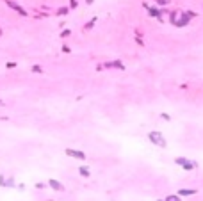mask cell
I'll list each match as a JSON object with an SVG mask.
<instances>
[{"label": "cell", "instance_id": "30bf717a", "mask_svg": "<svg viewBox=\"0 0 203 201\" xmlns=\"http://www.w3.org/2000/svg\"><path fill=\"white\" fill-rule=\"evenodd\" d=\"M5 189H9V187H14V178H9L7 182H5V185H4Z\"/></svg>", "mask_w": 203, "mask_h": 201}, {"label": "cell", "instance_id": "3957f363", "mask_svg": "<svg viewBox=\"0 0 203 201\" xmlns=\"http://www.w3.org/2000/svg\"><path fill=\"white\" fill-rule=\"evenodd\" d=\"M48 185L53 189V190H64V185L61 182H57V180H48Z\"/></svg>", "mask_w": 203, "mask_h": 201}, {"label": "cell", "instance_id": "2e32d148", "mask_svg": "<svg viewBox=\"0 0 203 201\" xmlns=\"http://www.w3.org/2000/svg\"><path fill=\"white\" fill-rule=\"evenodd\" d=\"M157 201H162V199H157Z\"/></svg>", "mask_w": 203, "mask_h": 201}, {"label": "cell", "instance_id": "8992f818", "mask_svg": "<svg viewBox=\"0 0 203 201\" xmlns=\"http://www.w3.org/2000/svg\"><path fill=\"white\" fill-rule=\"evenodd\" d=\"M79 173H80L82 176H85V178H87V176H89V169H87V167H85V166H82V167L79 169Z\"/></svg>", "mask_w": 203, "mask_h": 201}, {"label": "cell", "instance_id": "8fae6325", "mask_svg": "<svg viewBox=\"0 0 203 201\" xmlns=\"http://www.w3.org/2000/svg\"><path fill=\"white\" fill-rule=\"evenodd\" d=\"M148 13H150V14H152V16H157V18H160L159 11H155V9H152V7H150V9H148Z\"/></svg>", "mask_w": 203, "mask_h": 201}, {"label": "cell", "instance_id": "7a4b0ae2", "mask_svg": "<svg viewBox=\"0 0 203 201\" xmlns=\"http://www.w3.org/2000/svg\"><path fill=\"white\" fill-rule=\"evenodd\" d=\"M66 155H70V157H73V158H79V160H85V153H82V151H79V150H66Z\"/></svg>", "mask_w": 203, "mask_h": 201}, {"label": "cell", "instance_id": "277c9868", "mask_svg": "<svg viewBox=\"0 0 203 201\" xmlns=\"http://www.w3.org/2000/svg\"><path fill=\"white\" fill-rule=\"evenodd\" d=\"M196 192H198L196 189H180L178 190L180 196H192V194H196Z\"/></svg>", "mask_w": 203, "mask_h": 201}, {"label": "cell", "instance_id": "52a82bcc", "mask_svg": "<svg viewBox=\"0 0 203 201\" xmlns=\"http://www.w3.org/2000/svg\"><path fill=\"white\" fill-rule=\"evenodd\" d=\"M175 162H176L178 166H184V164L187 162V158H184V157H176V158H175Z\"/></svg>", "mask_w": 203, "mask_h": 201}, {"label": "cell", "instance_id": "e0dca14e", "mask_svg": "<svg viewBox=\"0 0 203 201\" xmlns=\"http://www.w3.org/2000/svg\"><path fill=\"white\" fill-rule=\"evenodd\" d=\"M0 103H2V100H0Z\"/></svg>", "mask_w": 203, "mask_h": 201}, {"label": "cell", "instance_id": "4fadbf2b", "mask_svg": "<svg viewBox=\"0 0 203 201\" xmlns=\"http://www.w3.org/2000/svg\"><path fill=\"white\" fill-rule=\"evenodd\" d=\"M160 118H164L166 121H169V119H171V118H169V114H160Z\"/></svg>", "mask_w": 203, "mask_h": 201}, {"label": "cell", "instance_id": "ba28073f", "mask_svg": "<svg viewBox=\"0 0 203 201\" xmlns=\"http://www.w3.org/2000/svg\"><path fill=\"white\" fill-rule=\"evenodd\" d=\"M164 201H182V199H180V196H175V194H171V196H167V198H166Z\"/></svg>", "mask_w": 203, "mask_h": 201}, {"label": "cell", "instance_id": "5bb4252c", "mask_svg": "<svg viewBox=\"0 0 203 201\" xmlns=\"http://www.w3.org/2000/svg\"><path fill=\"white\" fill-rule=\"evenodd\" d=\"M0 185H2V187L5 185V180H4V176H0Z\"/></svg>", "mask_w": 203, "mask_h": 201}, {"label": "cell", "instance_id": "5b68a950", "mask_svg": "<svg viewBox=\"0 0 203 201\" xmlns=\"http://www.w3.org/2000/svg\"><path fill=\"white\" fill-rule=\"evenodd\" d=\"M7 4H9V7H13V9H16V11H18V13H20L21 16H27V13H25V11H23V9H21V7L18 5V4H14V2H7Z\"/></svg>", "mask_w": 203, "mask_h": 201}, {"label": "cell", "instance_id": "9c48e42d", "mask_svg": "<svg viewBox=\"0 0 203 201\" xmlns=\"http://www.w3.org/2000/svg\"><path fill=\"white\" fill-rule=\"evenodd\" d=\"M194 166H196V164H192V162H189V160H187V162H185L184 166H182V167H184V169H187V171H189V169H194Z\"/></svg>", "mask_w": 203, "mask_h": 201}, {"label": "cell", "instance_id": "6da1fadb", "mask_svg": "<svg viewBox=\"0 0 203 201\" xmlns=\"http://www.w3.org/2000/svg\"><path fill=\"white\" fill-rule=\"evenodd\" d=\"M148 139L152 141L155 146H160V148H166V139L162 137V134L160 132H157V130H153V132H150L148 134Z\"/></svg>", "mask_w": 203, "mask_h": 201}, {"label": "cell", "instance_id": "7c38bea8", "mask_svg": "<svg viewBox=\"0 0 203 201\" xmlns=\"http://www.w3.org/2000/svg\"><path fill=\"white\" fill-rule=\"evenodd\" d=\"M32 71H36V73H41V71H43V69H41V68H39V66H34V68H32Z\"/></svg>", "mask_w": 203, "mask_h": 201}, {"label": "cell", "instance_id": "9a60e30c", "mask_svg": "<svg viewBox=\"0 0 203 201\" xmlns=\"http://www.w3.org/2000/svg\"><path fill=\"white\" fill-rule=\"evenodd\" d=\"M87 4H93V0H87Z\"/></svg>", "mask_w": 203, "mask_h": 201}]
</instances>
